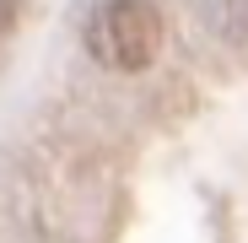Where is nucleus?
<instances>
[{"mask_svg": "<svg viewBox=\"0 0 248 243\" xmlns=\"http://www.w3.org/2000/svg\"><path fill=\"white\" fill-rule=\"evenodd\" d=\"M87 49L108 70H146L162 49V11L151 0H108L87 27Z\"/></svg>", "mask_w": 248, "mask_h": 243, "instance_id": "obj_1", "label": "nucleus"}, {"mask_svg": "<svg viewBox=\"0 0 248 243\" xmlns=\"http://www.w3.org/2000/svg\"><path fill=\"white\" fill-rule=\"evenodd\" d=\"M11 22H16V0H0V32H6Z\"/></svg>", "mask_w": 248, "mask_h": 243, "instance_id": "obj_2", "label": "nucleus"}]
</instances>
